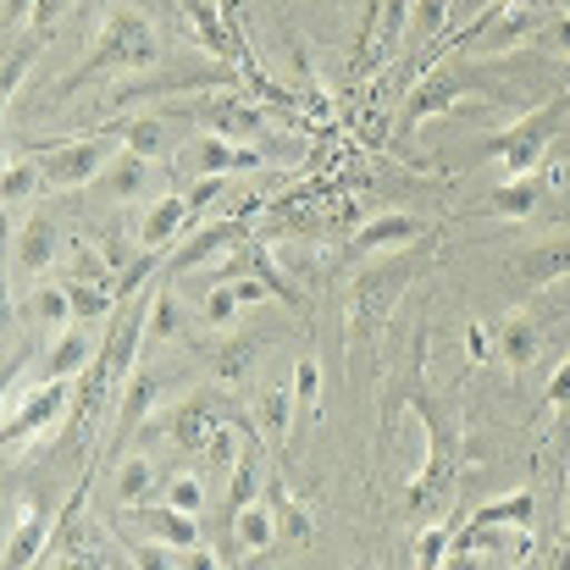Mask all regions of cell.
Listing matches in <instances>:
<instances>
[{
    "label": "cell",
    "instance_id": "obj_1",
    "mask_svg": "<svg viewBox=\"0 0 570 570\" xmlns=\"http://www.w3.org/2000/svg\"><path fill=\"white\" fill-rule=\"evenodd\" d=\"M156 56H161L156 28H150L139 11H111V17L100 22V39H95V50L83 56V67H78L56 95H72V89H83V83H95V78H111V72L156 67Z\"/></svg>",
    "mask_w": 570,
    "mask_h": 570
},
{
    "label": "cell",
    "instance_id": "obj_2",
    "mask_svg": "<svg viewBox=\"0 0 570 570\" xmlns=\"http://www.w3.org/2000/svg\"><path fill=\"white\" fill-rule=\"evenodd\" d=\"M122 156V128L117 117L95 134H78V139H50L39 167H45V189H95V178Z\"/></svg>",
    "mask_w": 570,
    "mask_h": 570
},
{
    "label": "cell",
    "instance_id": "obj_3",
    "mask_svg": "<svg viewBox=\"0 0 570 570\" xmlns=\"http://www.w3.org/2000/svg\"><path fill=\"white\" fill-rule=\"evenodd\" d=\"M570 100H554V106H543V111H532V117H521L515 128H504L488 150H493V161L504 167V178H527V173H538L543 167V156H549V145H554V134H560V122H566Z\"/></svg>",
    "mask_w": 570,
    "mask_h": 570
},
{
    "label": "cell",
    "instance_id": "obj_4",
    "mask_svg": "<svg viewBox=\"0 0 570 570\" xmlns=\"http://www.w3.org/2000/svg\"><path fill=\"white\" fill-rule=\"evenodd\" d=\"M465 67H471L465 56H454L449 67H426V83H415L410 100H404V111H399V139H410L421 122L443 117L449 106H460L471 95V72Z\"/></svg>",
    "mask_w": 570,
    "mask_h": 570
},
{
    "label": "cell",
    "instance_id": "obj_5",
    "mask_svg": "<svg viewBox=\"0 0 570 570\" xmlns=\"http://www.w3.org/2000/svg\"><path fill=\"white\" fill-rule=\"evenodd\" d=\"M173 161H178L184 178H233V173H255V167H266V156H255V145H233V139L210 134V128L189 134V139L178 145Z\"/></svg>",
    "mask_w": 570,
    "mask_h": 570
},
{
    "label": "cell",
    "instance_id": "obj_6",
    "mask_svg": "<svg viewBox=\"0 0 570 570\" xmlns=\"http://www.w3.org/2000/svg\"><path fill=\"white\" fill-rule=\"evenodd\" d=\"M233 83H238V67H222V56H216V61H173L167 72H156V78L122 89L117 106L150 100V95H173V89H233Z\"/></svg>",
    "mask_w": 570,
    "mask_h": 570
},
{
    "label": "cell",
    "instance_id": "obj_7",
    "mask_svg": "<svg viewBox=\"0 0 570 570\" xmlns=\"http://www.w3.org/2000/svg\"><path fill=\"white\" fill-rule=\"evenodd\" d=\"M194 111H199V122H205L210 134H222V139H233V145H261V139H266V111H261L255 100H238V95L210 100V95H199V100H189V117Z\"/></svg>",
    "mask_w": 570,
    "mask_h": 570
},
{
    "label": "cell",
    "instance_id": "obj_8",
    "mask_svg": "<svg viewBox=\"0 0 570 570\" xmlns=\"http://www.w3.org/2000/svg\"><path fill=\"white\" fill-rule=\"evenodd\" d=\"M122 128V150L145 156V161H173L184 134H178V117L173 111H139V117H117Z\"/></svg>",
    "mask_w": 570,
    "mask_h": 570
},
{
    "label": "cell",
    "instance_id": "obj_9",
    "mask_svg": "<svg viewBox=\"0 0 570 570\" xmlns=\"http://www.w3.org/2000/svg\"><path fill=\"white\" fill-rule=\"evenodd\" d=\"M100 355V344L89 338V327L78 322V327H67V333H50V350L39 355V366H33V377L39 382H72L83 377V366Z\"/></svg>",
    "mask_w": 570,
    "mask_h": 570
},
{
    "label": "cell",
    "instance_id": "obj_10",
    "mask_svg": "<svg viewBox=\"0 0 570 570\" xmlns=\"http://www.w3.org/2000/svg\"><path fill=\"white\" fill-rule=\"evenodd\" d=\"M161 426H167V438L184 449V454H205V443L222 432V421H216V404L210 399H184V404H173L167 415H161Z\"/></svg>",
    "mask_w": 570,
    "mask_h": 570
},
{
    "label": "cell",
    "instance_id": "obj_11",
    "mask_svg": "<svg viewBox=\"0 0 570 570\" xmlns=\"http://www.w3.org/2000/svg\"><path fill=\"white\" fill-rule=\"evenodd\" d=\"M493 350L510 372H532L538 355H543V327L527 316V311H510L499 327H493Z\"/></svg>",
    "mask_w": 570,
    "mask_h": 570
},
{
    "label": "cell",
    "instance_id": "obj_12",
    "mask_svg": "<svg viewBox=\"0 0 570 570\" xmlns=\"http://www.w3.org/2000/svg\"><path fill=\"white\" fill-rule=\"evenodd\" d=\"M421 238H426V227H421L415 216H404V210H382V216H372V222L355 233L350 255H355V261H366V255H382V249H404V244H421Z\"/></svg>",
    "mask_w": 570,
    "mask_h": 570
},
{
    "label": "cell",
    "instance_id": "obj_13",
    "mask_svg": "<svg viewBox=\"0 0 570 570\" xmlns=\"http://www.w3.org/2000/svg\"><path fill=\"white\" fill-rule=\"evenodd\" d=\"M22 322L39 333H67L78 327V305H72V283H39L22 299Z\"/></svg>",
    "mask_w": 570,
    "mask_h": 570
},
{
    "label": "cell",
    "instance_id": "obj_14",
    "mask_svg": "<svg viewBox=\"0 0 570 570\" xmlns=\"http://www.w3.org/2000/svg\"><path fill=\"white\" fill-rule=\"evenodd\" d=\"M56 261H61V227H56L50 216H28L22 233H17V255H11V266H17L22 277H39V272L56 266Z\"/></svg>",
    "mask_w": 570,
    "mask_h": 570
},
{
    "label": "cell",
    "instance_id": "obj_15",
    "mask_svg": "<svg viewBox=\"0 0 570 570\" xmlns=\"http://www.w3.org/2000/svg\"><path fill=\"white\" fill-rule=\"evenodd\" d=\"M156 161H145V156H134V150H122L100 178H95V194L100 199H111V205H122V199H145V194L156 189V173H150Z\"/></svg>",
    "mask_w": 570,
    "mask_h": 570
},
{
    "label": "cell",
    "instance_id": "obj_16",
    "mask_svg": "<svg viewBox=\"0 0 570 570\" xmlns=\"http://www.w3.org/2000/svg\"><path fill=\"white\" fill-rule=\"evenodd\" d=\"M67 387L72 382H45L17 415H11V426H6V449H17V443H28L33 432H45L56 415H61V404H67Z\"/></svg>",
    "mask_w": 570,
    "mask_h": 570
},
{
    "label": "cell",
    "instance_id": "obj_17",
    "mask_svg": "<svg viewBox=\"0 0 570 570\" xmlns=\"http://www.w3.org/2000/svg\"><path fill=\"white\" fill-rule=\"evenodd\" d=\"M184 227H194L189 194H161V199L150 205L145 227H139V244H145V249H173V238H178Z\"/></svg>",
    "mask_w": 570,
    "mask_h": 570
},
{
    "label": "cell",
    "instance_id": "obj_18",
    "mask_svg": "<svg viewBox=\"0 0 570 570\" xmlns=\"http://www.w3.org/2000/svg\"><path fill=\"white\" fill-rule=\"evenodd\" d=\"M161 488H167V471H161L150 454H134V460L117 465V504H122V510H145Z\"/></svg>",
    "mask_w": 570,
    "mask_h": 570
},
{
    "label": "cell",
    "instance_id": "obj_19",
    "mask_svg": "<svg viewBox=\"0 0 570 570\" xmlns=\"http://www.w3.org/2000/svg\"><path fill=\"white\" fill-rule=\"evenodd\" d=\"M233 538H238V554H266L277 538H283V515L272 504H238L233 510Z\"/></svg>",
    "mask_w": 570,
    "mask_h": 570
},
{
    "label": "cell",
    "instance_id": "obj_20",
    "mask_svg": "<svg viewBox=\"0 0 570 570\" xmlns=\"http://www.w3.org/2000/svg\"><path fill=\"white\" fill-rule=\"evenodd\" d=\"M549 199V189H543V178L538 173H527V178H504L499 189H493V199H488V210L493 216H504V222H527V216H538V205Z\"/></svg>",
    "mask_w": 570,
    "mask_h": 570
},
{
    "label": "cell",
    "instance_id": "obj_21",
    "mask_svg": "<svg viewBox=\"0 0 570 570\" xmlns=\"http://www.w3.org/2000/svg\"><path fill=\"white\" fill-rule=\"evenodd\" d=\"M139 515H145V527H150L156 543H173V549H194V543H199V515L173 510L167 499H161V504H145Z\"/></svg>",
    "mask_w": 570,
    "mask_h": 570
},
{
    "label": "cell",
    "instance_id": "obj_22",
    "mask_svg": "<svg viewBox=\"0 0 570 570\" xmlns=\"http://www.w3.org/2000/svg\"><path fill=\"white\" fill-rule=\"evenodd\" d=\"M161 393H167V377L161 372H134L128 377V393H122V410H117V421H122V432H134L145 415H156V404H161Z\"/></svg>",
    "mask_w": 570,
    "mask_h": 570
},
{
    "label": "cell",
    "instance_id": "obj_23",
    "mask_svg": "<svg viewBox=\"0 0 570 570\" xmlns=\"http://www.w3.org/2000/svg\"><path fill=\"white\" fill-rule=\"evenodd\" d=\"M521 277H527L532 288L570 277V238H543V244H532V249L521 255Z\"/></svg>",
    "mask_w": 570,
    "mask_h": 570
},
{
    "label": "cell",
    "instance_id": "obj_24",
    "mask_svg": "<svg viewBox=\"0 0 570 570\" xmlns=\"http://www.w3.org/2000/svg\"><path fill=\"white\" fill-rule=\"evenodd\" d=\"M249 361H255V338H238V333H227L216 350H205V372L222 382L249 377Z\"/></svg>",
    "mask_w": 570,
    "mask_h": 570
},
{
    "label": "cell",
    "instance_id": "obj_25",
    "mask_svg": "<svg viewBox=\"0 0 570 570\" xmlns=\"http://www.w3.org/2000/svg\"><path fill=\"white\" fill-rule=\"evenodd\" d=\"M194 316H184V305H178V288H161L156 299H150V327H145V350L150 344H161V338H178V333H189Z\"/></svg>",
    "mask_w": 570,
    "mask_h": 570
},
{
    "label": "cell",
    "instance_id": "obj_26",
    "mask_svg": "<svg viewBox=\"0 0 570 570\" xmlns=\"http://www.w3.org/2000/svg\"><path fill=\"white\" fill-rule=\"evenodd\" d=\"M39 189H45V167H39V156H11V161H6V178H0L6 205H11V210H22Z\"/></svg>",
    "mask_w": 570,
    "mask_h": 570
},
{
    "label": "cell",
    "instance_id": "obj_27",
    "mask_svg": "<svg viewBox=\"0 0 570 570\" xmlns=\"http://www.w3.org/2000/svg\"><path fill=\"white\" fill-rule=\"evenodd\" d=\"M238 238V222H222V227H210V233H199L189 249H178L173 255V266H167V277H184V272H194V266H205L210 255H222L227 244Z\"/></svg>",
    "mask_w": 570,
    "mask_h": 570
},
{
    "label": "cell",
    "instance_id": "obj_28",
    "mask_svg": "<svg viewBox=\"0 0 570 570\" xmlns=\"http://www.w3.org/2000/svg\"><path fill=\"white\" fill-rule=\"evenodd\" d=\"M449 22H454V0H410V33H404V39L426 45V39H438Z\"/></svg>",
    "mask_w": 570,
    "mask_h": 570
},
{
    "label": "cell",
    "instance_id": "obj_29",
    "mask_svg": "<svg viewBox=\"0 0 570 570\" xmlns=\"http://www.w3.org/2000/svg\"><path fill=\"white\" fill-rule=\"evenodd\" d=\"M184 11H189V22L199 28V39H205L210 56H233V33L222 28V11L210 0H184Z\"/></svg>",
    "mask_w": 570,
    "mask_h": 570
},
{
    "label": "cell",
    "instance_id": "obj_30",
    "mask_svg": "<svg viewBox=\"0 0 570 570\" xmlns=\"http://www.w3.org/2000/svg\"><path fill=\"white\" fill-rule=\"evenodd\" d=\"M161 499L173 504V510H189V515H199L205 510V476L199 471H167V488H161Z\"/></svg>",
    "mask_w": 570,
    "mask_h": 570
},
{
    "label": "cell",
    "instance_id": "obj_31",
    "mask_svg": "<svg viewBox=\"0 0 570 570\" xmlns=\"http://www.w3.org/2000/svg\"><path fill=\"white\" fill-rule=\"evenodd\" d=\"M499 521H515V527H527V521H532V493L493 499L488 510H476V521H471V527H499Z\"/></svg>",
    "mask_w": 570,
    "mask_h": 570
},
{
    "label": "cell",
    "instance_id": "obj_32",
    "mask_svg": "<svg viewBox=\"0 0 570 570\" xmlns=\"http://www.w3.org/2000/svg\"><path fill=\"white\" fill-rule=\"evenodd\" d=\"M410 33V0H382V28H377V56H393L399 39Z\"/></svg>",
    "mask_w": 570,
    "mask_h": 570
},
{
    "label": "cell",
    "instance_id": "obj_33",
    "mask_svg": "<svg viewBox=\"0 0 570 570\" xmlns=\"http://www.w3.org/2000/svg\"><path fill=\"white\" fill-rule=\"evenodd\" d=\"M288 415H294V399H288L283 382H272V387L261 393V426H266V438H283Z\"/></svg>",
    "mask_w": 570,
    "mask_h": 570
},
{
    "label": "cell",
    "instance_id": "obj_34",
    "mask_svg": "<svg viewBox=\"0 0 570 570\" xmlns=\"http://www.w3.org/2000/svg\"><path fill=\"white\" fill-rule=\"evenodd\" d=\"M17 515H22V527L6 538V566H28V560L39 554V538H45V527L28 521V510H17Z\"/></svg>",
    "mask_w": 570,
    "mask_h": 570
},
{
    "label": "cell",
    "instance_id": "obj_35",
    "mask_svg": "<svg viewBox=\"0 0 570 570\" xmlns=\"http://www.w3.org/2000/svg\"><path fill=\"white\" fill-rule=\"evenodd\" d=\"M111 299H117V294H100V288H89V283H72V305H78V322H100V316L111 311Z\"/></svg>",
    "mask_w": 570,
    "mask_h": 570
},
{
    "label": "cell",
    "instance_id": "obj_36",
    "mask_svg": "<svg viewBox=\"0 0 570 570\" xmlns=\"http://www.w3.org/2000/svg\"><path fill=\"white\" fill-rule=\"evenodd\" d=\"M316 399H322V372H316V361H299L294 366V404L316 410Z\"/></svg>",
    "mask_w": 570,
    "mask_h": 570
},
{
    "label": "cell",
    "instance_id": "obj_37",
    "mask_svg": "<svg viewBox=\"0 0 570 570\" xmlns=\"http://www.w3.org/2000/svg\"><path fill=\"white\" fill-rule=\"evenodd\" d=\"M233 454H238V432H233V426L222 421V432H216V438L205 443V454H199V460H205L210 471H227V460H233Z\"/></svg>",
    "mask_w": 570,
    "mask_h": 570
},
{
    "label": "cell",
    "instance_id": "obj_38",
    "mask_svg": "<svg viewBox=\"0 0 570 570\" xmlns=\"http://www.w3.org/2000/svg\"><path fill=\"white\" fill-rule=\"evenodd\" d=\"M33 50H39V33H33V39H28L22 50H11V56H6V95H11V89H17V78L28 72V61H33Z\"/></svg>",
    "mask_w": 570,
    "mask_h": 570
},
{
    "label": "cell",
    "instance_id": "obj_39",
    "mask_svg": "<svg viewBox=\"0 0 570 570\" xmlns=\"http://www.w3.org/2000/svg\"><path fill=\"white\" fill-rule=\"evenodd\" d=\"M443 543H449V521H443V527H432V532L415 543V560H421V566H438V560H443Z\"/></svg>",
    "mask_w": 570,
    "mask_h": 570
},
{
    "label": "cell",
    "instance_id": "obj_40",
    "mask_svg": "<svg viewBox=\"0 0 570 570\" xmlns=\"http://www.w3.org/2000/svg\"><path fill=\"white\" fill-rule=\"evenodd\" d=\"M67 6H72V0H39V6H33V22H28V28H33V33L45 39V33H50V28L61 22V11H67Z\"/></svg>",
    "mask_w": 570,
    "mask_h": 570
},
{
    "label": "cell",
    "instance_id": "obj_41",
    "mask_svg": "<svg viewBox=\"0 0 570 570\" xmlns=\"http://www.w3.org/2000/svg\"><path fill=\"white\" fill-rule=\"evenodd\" d=\"M543 404H549V410H566L570 404V355H566V366L554 372V382L543 387Z\"/></svg>",
    "mask_w": 570,
    "mask_h": 570
},
{
    "label": "cell",
    "instance_id": "obj_42",
    "mask_svg": "<svg viewBox=\"0 0 570 570\" xmlns=\"http://www.w3.org/2000/svg\"><path fill=\"white\" fill-rule=\"evenodd\" d=\"M255 482H261V471L255 465H244L238 476H233V493H227V504L238 510V504H249V493H255Z\"/></svg>",
    "mask_w": 570,
    "mask_h": 570
},
{
    "label": "cell",
    "instance_id": "obj_43",
    "mask_svg": "<svg viewBox=\"0 0 570 570\" xmlns=\"http://www.w3.org/2000/svg\"><path fill=\"white\" fill-rule=\"evenodd\" d=\"M33 6H39V0H6V28L22 33V28L33 22Z\"/></svg>",
    "mask_w": 570,
    "mask_h": 570
},
{
    "label": "cell",
    "instance_id": "obj_44",
    "mask_svg": "<svg viewBox=\"0 0 570 570\" xmlns=\"http://www.w3.org/2000/svg\"><path fill=\"white\" fill-rule=\"evenodd\" d=\"M488 6H504V0H460V22H471V17L488 11Z\"/></svg>",
    "mask_w": 570,
    "mask_h": 570
},
{
    "label": "cell",
    "instance_id": "obj_45",
    "mask_svg": "<svg viewBox=\"0 0 570 570\" xmlns=\"http://www.w3.org/2000/svg\"><path fill=\"white\" fill-rule=\"evenodd\" d=\"M527 6H538V11H549V17H570V0H527Z\"/></svg>",
    "mask_w": 570,
    "mask_h": 570
},
{
    "label": "cell",
    "instance_id": "obj_46",
    "mask_svg": "<svg viewBox=\"0 0 570 570\" xmlns=\"http://www.w3.org/2000/svg\"><path fill=\"white\" fill-rule=\"evenodd\" d=\"M454 6H460V0H454Z\"/></svg>",
    "mask_w": 570,
    "mask_h": 570
}]
</instances>
